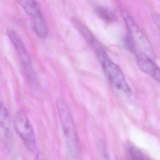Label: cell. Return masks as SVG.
I'll use <instances>...</instances> for the list:
<instances>
[{
    "mask_svg": "<svg viewBox=\"0 0 160 160\" xmlns=\"http://www.w3.org/2000/svg\"><path fill=\"white\" fill-rule=\"evenodd\" d=\"M97 50L99 61L110 83L116 89L126 96L131 97L132 95L131 89L120 68L111 60L107 52L100 46Z\"/></svg>",
    "mask_w": 160,
    "mask_h": 160,
    "instance_id": "1",
    "label": "cell"
},
{
    "mask_svg": "<svg viewBox=\"0 0 160 160\" xmlns=\"http://www.w3.org/2000/svg\"><path fill=\"white\" fill-rule=\"evenodd\" d=\"M56 103L68 152L72 159L75 158L78 153V139L73 118L67 105L62 98H58Z\"/></svg>",
    "mask_w": 160,
    "mask_h": 160,
    "instance_id": "2",
    "label": "cell"
},
{
    "mask_svg": "<svg viewBox=\"0 0 160 160\" xmlns=\"http://www.w3.org/2000/svg\"><path fill=\"white\" fill-rule=\"evenodd\" d=\"M15 130L22 139L25 146L31 152L37 149L36 139L34 131L26 113L22 110H18L14 119Z\"/></svg>",
    "mask_w": 160,
    "mask_h": 160,
    "instance_id": "3",
    "label": "cell"
},
{
    "mask_svg": "<svg viewBox=\"0 0 160 160\" xmlns=\"http://www.w3.org/2000/svg\"><path fill=\"white\" fill-rule=\"evenodd\" d=\"M122 16L135 47V54L143 53L148 55L151 52V48L149 42L141 31L132 16L126 10L122 11Z\"/></svg>",
    "mask_w": 160,
    "mask_h": 160,
    "instance_id": "4",
    "label": "cell"
},
{
    "mask_svg": "<svg viewBox=\"0 0 160 160\" xmlns=\"http://www.w3.org/2000/svg\"><path fill=\"white\" fill-rule=\"evenodd\" d=\"M0 139L5 146L10 149L13 143V132L9 112L0 101Z\"/></svg>",
    "mask_w": 160,
    "mask_h": 160,
    "instance_id": "5",
    "label": "cell"
},
{
    "mask_svg": "<svg viewBox=\"0 0 160 160\" xmlns=\"http://www.w3.org/2000/svg\"><path fill=\"white\" fill-rule=\"evenodd\" d=\"M7 35L19 56L24 69L28 75L32 76L33 70L31 57L21 38L14 30H8Z\"/></svg>",
    "mask_w": 160,
    "mask_h": 160,
    "instance_id": "6",
    "label": "cell"
},
{
    "mask_svg": "<svg viewBox=\"0 0 160 160\" xmlns=\"http://www.w3.org/2000/svg\"><path fill=\"white\" fill-rule=\"evenodd\" d=\"M136 62L141 70L160 83V68L148 55L143 53L136 54Z\"/></svg>",
    "mask_w": 160,
    "mask_h": 160,
    "instance_id": "7",
    "label": "cell"
},
{
    "mask_svg": "<svg viewBox=\"0 0 160 160\" xmlns=\"http://www.w3.org/2000/svg\"><path fill=\"white\" fill-rule=\"evenodd\" d=\"M33 18L34 29L37 34L42 38H47L48 34V29L42 14L35 16Z\"/></svg>",
    "mask_w": 160,
    "mask_h": 160,
    "instance_id": "8",
    "label": "cell"
},
{
    "mask_svg": "<svg viewBox=\"0 0 160 160\" xmlns=\"http://www.w3.org/2000/svg\"><path fill=\"white\" fill-rule=\"evenodd\" d=\"M24 11L33 17L42 14L38 3L35 0H16Z\"/></svg>",
    "mask_w": 160,
    "mask_h": 160,
    "instance_id": "9",
    "label": "cell"
},
{
    "mask_svg": "<svg viewBox=\"0 0 160 160\" xmlns=\"http://www.w3.org/2000/svg\"><path fill=\"white\" fill-rule=\"evenodd\" d=\"M127 152L129 160H152L132 143L128 145Z\"/></svg>",
    "mask_w": 160,
    "mask_h": 160,
    "instance_id": "10",
    "label": "cell"
},
{
    "mask_svg": "<svg viewBox=\"0 0 160 160\" xmlns=\"http://www.w3.org/2000/svg\"><path fill=\"white\" fill-rule=\"evenodd\" d=\"M95 12L99 18L105 21L112 22L116 19L114 13L107 8L98 7L95 9Z\"/></svg>",
    "mask_w": 160,
    "mask_h": 160,
    "instance_id": "11",
    "label": "cell"
},
{
    "mask_svg": "<svg viewBox=\"0 0 160 160\" xmlns=\"http://www.w3.org/2000/svg\"><path fill=\"white\" fill-rule=\"evenodd\" d=\"M36 160H47L42 153H38L36 157Z\"/></svg>",
    "mask_w": 160,
    "mask_h": 160,
    "instance_id": "12",
    "label": "cell"
}]
</instances>
